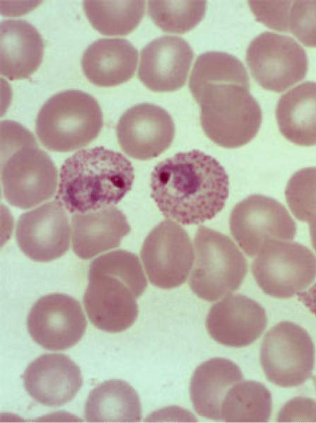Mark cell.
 <instances>
[{
  "label": "cell",
  "instance_id": "obj_31",
  "mask_svg": "<svg viewBox=\"0 0 316 423\" xmlns=\"http://www.w3.org/2000/svg\"><path fill=\"white\" fill-rule=\"evenodd\" d=\"M291 1H249L248 4L257 21L280 32H289Z\"/></svg>",
  "mask_w": 316,
  "mask_h": 423
},
{
  "label": "cell",
  "instance_id": "obj_12",
  "mask_svg": "<svg viewBox=\"0 0 316 423\" xmlns=\"http://www.w3.org/2000/svg\"><path fill=\"white\" fill-rule=\"evenodd\" d=\"M140 255L149 281L163 289H174L185 283L194 259L188 233L170 219L161 221L150 231Z\"/></svg>",
  "mask_w": 316,
  "mask_h": 423
},
{
  "label": "cell",
  "instance_id": "obj_17",
  "mask_svg": "<svg viewBox=\"0 0 316 423\" xmlns=\"http://www.w3.org/2000/svg\"><path fill=\"white\" fill-rule=\"evenodd\" d=\"M193 58V50L183 38H156L141 50L138 77L152 91H177L185 84Z\"/></svg>",
  "mask_w": 316,
  "mask_h": 423
},
{
  "label": "cell",
  "instance_id": "obj_3",
  "mask_svg": "<svg viewBox=\"0 0 316 423\" xmlns=\"http://www.w3.org/2000/svg\"><path fill=\"white\" fill-rule=\"evenodd\" d=\"M134 170L119 152L104 146L81 149L61 167L56 200L71 213L117 204L131 189Z\"/></svg>",
  "mask_w": 316,
  "mask_h": 423
},
{
  "label": "cell",
  "instance_id": "obj_32",
  "mask_svg": "<svg viewBox=\"0 0 316 423\" xmlns=\"http://www.w3.org/2000/svg\"><path fill=\"white\" fill-rule=\"evenodd\" d=\"M279 422H316V402L308 398L298 397L289 400L281 408Z\"/></svg>",
  "mask_w": 316,
  "mask_h": 423
},
{
  "label": "cell",
  "instance_id": "obj_35",
  "mask_svg": "<svg viewBox=\"0 0 316 423\" xmlns=\"http://www.w3.org/2000/svg\"><path fill=\"white\" fill-rule=\"evenodd\" d=\"M312 380H313V382H314V383H315V388H316V376H314V377L312 378Z\"/></svg>",
  "mask_w": 316,
  "mask_h": 423
},
{
  "label": "cell",
  "instance_id": "obj_11",
  "mask_svg": "<svg viewBox=\"0 0 316 423\" xmlns=\"http://www.w3.org/2000/svg\"><path fill=\"white\" fill-rule=\"evenodd\" d=\"M246 62L264 89L281 93L303 80L308 71L304 49L291 37L264 32L250 44Z\"/></svg>",
  "mask_w": 316,
  "mask_h": 423
},
{
  "label": "cell",
  "instance_id": "obj_10",
  "mask_svg": "<svg viewBox=\"0 0 316 423\" xmlns=\"http://www.w3.org/2000/svg\"><path fill=\"white\" fill-rule=\"evenodd\" d=\"M230 233L244 253L257 255L269 241H291L296 224L279 202L262 195H252L238 202L229 219Z\"/></svg>",
  "mask_w": 316,
  "mask_h": 423
},
{
  "label": "cell",
  "instance_id": "obj_34",
  "mask_svg": "<svg viewBox=\"0 0 316 423\" xmlns=\"http://www.w3.org/2000/svg\"><path fill=\"white\" fill-rule=\"evenodd\" d=\"M309 231L311 238V243L316 251V216L312 219L309 222Z\"/></svg>",
  "mask_w": 316,
  "mask_h": 423
},
{
  "label": "cell",
  "instance_id": "obj_23",
  "mask_svg": "<svg viewBox=\"0 0 316 423\" xmlns=\"http://www.w3.org/2000/svg\"><path fill=\"white\" fill-rule=\"evenodd\" d=\"M276 117L281 134L299 146L316 145V83L303 82L283 94Z\"/></svg>",
  "mask_w": 316,
  "mask_h": 423
},
{
  "label": "cell",
  "instance_id": "obj_18",
  "mask_svg": "<svg viewBox=\"0 0 316 423\" xmlns=\"http://www.w3.org/2000/svg\"><path fill=\"white\" fill-rule=\"evenodd\" d=\"M23 379L28 395L47 407H59L71 401L83 383L80 368L63 354L37 357L26 368Z\"/></svg>",
  "mask_w": 316,
  "mask_h": 423
},
{
  "label": "cell",
  "instance_id": "obj_33",
  "mask_svg": "<svg viewBox=\"0 0 316 423\" xmlns=\"http://www.w3.org/2000/svg\"><path fill=\"white\" fill-rule=\"evenodd\" d=\"M298 298L316 316V283L308 291L298 293Z\"/></svg>",
  "mask_w": 316,
  "mask_h": 423
},
{
  "label": "cell",
  "instance_id": "obj_6",
  "mask_svg": "<svg viewBox=\"0 0 316 423\" xmlns=\"http://www.w3.org/2000/svg\"><path fill=\"white\" fill-rule=\"evenodd\" d=\"M103 126V115L96 99L76 89L50 97L35 120V133L48 150L69 152L93 141Z\"/></svg>",
  "mask_w": 316,
  "mask_h": 423
},
{
  "label": "cell",
  "instance_id": "obj_20",
  "mask_svg": "<svg viewBox=\"0 0 316 423\" xmlns=\"http://www.w3.org/2000/svg\"><path fill=\"white\" fill-rule=\"evenodd\" d=\"M137 62L138 51L127 40L101 38L87 47L81 64L90 82L98 86L110 87L131 79Z\"/></svg>",
  "mask_w": 316,
  "mask_h": 423
},
{
  "label": "cell",
  "instance_id": "obj_24",
  "mask_svg": "<svg viewBox=\"0 0 316 423\" xmlns=\"http://www.w3.org/2000/svg\"><path fill=\"white\" fill-rule=\"evenodd\" d=\"M85 419L91 422H139L141 419V406L138 393L126 381H105L89 393Z\"/></svg>",
  "mask_w": 316,
  "mask_h": 423
},
{
  "label": "cell",
  "instance_id": "obj_26",
  "mask_svg": "<svg viewBox=\"0 0 316 423\" xmlns=\"http://www.w3.org/2000/svg\"><path fill=\"white\" fill-rule=\"evenodd\" d=\"M83 6L92 26L108 36L128 35L138 26L145 12V1L86 0Z\"/></svg>",
  "mask_w": 316,
  "mask_h": 423
},
{
  "label": "cell",
  "instance_id": "obj_19",
  "mask_svg": "<svg viewBox=\"0 0 316 423\" xmlns=\"http://www.w3.org/2000/svg\"><path fill=\"white\" fill-rule=\"evenodd\" d=\"M72 249L83 260L118 247L131 231L124 213L114 206L71 216Z\"/></svg>",
  "mask_w": 316,
  "mask_h": 423
},
{
  "label": "cell",
  "instance_id": "obj_9",
  "mask_svg": "<svg viewBox=\"0 0 316 423\" xmlns=\"http://www.w3.org/2000/svg\"><path fill=\"white\" fill-rule=\"evenodd\" d=\"M260 362L269 381L281 387H297L312 375L315 345L304 328L283 321L265 335L260 349Z\"/></svg>",
  "mask_w": 316,
  "mask_h": 423
},
{
  "label": "cell",
  "instance_id": "obj_30",
  "mask_svg": "<svg viewBox=\"0 0 316 423\" xmlns=\"http://www.w3.org/2000/svg\"><path fill=\"white\" fill-rule=\"evenodd\" d=\"M288 28L305 46L316 47V1H293Z\"/></svg>",
  "mask_w": 316,
  "mask_h": 423
},
{
  "label": "cell",
  "instance_id": "obj_14",
  "mask_svg": "<svg viewBox=\"0 0 316 423\" xmlns=\"http://www.w3.org/2000/svg\"><path fill=\"white\" fill-rule=\"evenodd\" d=\"M122 151L138 160L158 157L171 145L175 126L170 114L151 103H139L127 110L117 125Z\"/></svg>",
  "mask_w": 316,
  "mask_h": 423
},
{
  "label": "cell",
  "instance_id": "obj_7",
  "mask_svg": "<svg viewBox=\"0 0 316 423\" xmlns=\"http://www.w3.org/2000/svg\"><path fill=\"white\" fill-rule=\"evenodd\" d=\"M195 261L189 284L200 299L214 301L237 290L247 272V262L225 234L200 226L195 234Z\"/></svg>",
  "mask_w": 316,
  "mask_h": 423
},
{
  "label": "cell",
  "instance_id": "obj_27",
  "mask_svg": "<svg viewBox=\"0 0 316 423\" xmlns=\"http://www.w3.org/2000/svg\"><path fill=\"white\" fill-rule=\"evenodd\" d=\"M223 82L250 86L248 74L242 63L233 55L221 52H207L199 55L190 75L189 89Z\"/></svg>",
  "mask_w": 316,
  "mask_h": 423
},
{
  "label": "cell",
  "instance_id": "obj_8",
  "mask_svg": "<svg viewBox=\"0 0 316 423\" xmlns=\"http://www.w3.org/2000/svg\"><path fill=\"white\" fill-rule=\"evenodd\" d=\"M253 277L267 295L288 299L305 289L316 278V257L297 242L267 241L252 264Z\"/></svg>",
  "mask_w": 316,
  "mask_h": 423
},
{
  "label": "cell",
  "instance_id": "obj_13",
  "mask_svg": "<svg viewBox=\"0 0 316 423\" xmlns=\"http://www.w3.org/2000/svg\"><path fill=\"white\" fill-rule=\"evenodd\" d=\"M87 326L80 303L69 295L53 293L40 298L31 308L28 330L42 347L65 350L77 344Z\"/></svg>",
  "mask_w": 316,
  "mask_h": 423
},
{
  "label": "cell",
  "instance_id": "obj_25",
  "mask_svg": "<svg viewBox=\"0 0 316 423\" xmlns=\"http://www.w3.org/2000/svg\"><path fill=\"white\" fill-rule=\"evenodd\" d=\"M272 408L270 391L255 381H240L227 392L221 405V420L229 422H265Z\"/></svg>",
  "mask_w": 316,
  "mask_h": 423
},
{
  "label": "cell",
  "instance_id": "obj_16",
  "mask_svg": "<svg viewBox=\"0 0 316 423\" xmlns=\"http://www.w3.org/2000/svg\"><path fill=\"white\" fill-rule=\"evenodd\" d=\"M264 308L254 300L241 294L226 296L210 308L206 327L217 342L232 347H246L265 330Z\"/></svg>",
  "mask_w": 316,
  "mask_h": 423
},
{
  "label": "cell",
  "instance_id": "obj_5",
  "mask_svg": "<svg viewBox=\"0 0 316 423\" xmlns=\"http://www.w3.org/2000/svg\"><path fill=\"white\" fill-rule=\"evenodd\" d=\"M201 108L205 134L217 145L235 149L257 135L262 115L250 86L233 83H212L190 90Z\"/></svg>",
  "mask_w": 316,
  "mask_h": 423
},
{
  "label": "cell",
  "instance_id": "obj_2",
  "mask_svg": "<svg viewBox=\"0 0 316 423\" xmlns=\"http://www.w3.org/2000/svg\"><path fill=\"white\" fill-rule=\"evenodd\" d=\"M83 305L92 324L105 332L126 330L139 314L136 299L147 280L136 255L117 250L99 256L90 265Z\"/></svg>",
  "mask_w": 316,
  "mask_h": 423
},
{
  "label": "cell",
  "instance_id": "obj_15",
  "mask_svg": "<svg viewBox=\"0 0 316 423\" xmlns=\"http://www.w3.org/2000/svg\"><path fill=\"white\" fill-rule=\"evenodd\" d=\"M16 238L21 250L33 261L50 262L64 255L69 248L70 226L63 205L54 200L23 213Z\"/></svg>",
  "mask_w": 316,
  "mask_h": 423
},
{
  "label": "cell",
  "instance_id": "obj_21",
  "mask_svg": "<svg viewBox=\"0 0 316 423\" xmlns=\"http://www.w3.org/2000/svg\"><path fill=\"white\" fill-rule=\"evenodd\" d=\"M1 74L8 79H27L40 66L44 42L38 30L21 19L1 21Z\"/></svg>",
  "mask_w": 316,
  "mask_h": 423
},
{
  "label": "cell",
  "instance_id": "obj_4",
  "mask_svg": "<svg viewBox=\"0 0 316 423\" xmlns=\"http://www.w3.org/2000/svg\"><path fill=\"white\" fill-rule=\"evenodd\" d=\"M58 180L57 169L33 133L12 120L1 122V181L4 196L22 209L50 199Z\"/></svg>",
  "mask_w": 316,
  "mask_h": 423
},
{
  "label": "cell",
  "instance_id": "obj_28",
  "mask_svg": "<svg viewBox=\"0 0 316 423\" xmlns=\"http://www.w3.org/2000/svg\"><path fill=\"white\" fill-rule=\"evenodd\" d=\"M206 7V1H149L148 13L163 31L182 34L204 18Z\"/></svg>",
  "mask_w": 316,
  "mask_h": 423
},
{
  "label": "cell",
  "instance_id": "obj_29",
  "mask_svg": "<svg viewBox=\"0 0 316 423\" xmlns=\"http://www.w3.org/2000/svg\"><path fill=\"white\" fill-rule=\"evenodd\" d=\"M285 197L290 210L301 221L316 216V167L298 170L289 179Z\"/></svg>",
  "mask_w": 316,
  "mask_h": 423
},
{
  "label": "cell",
  "instance_id": "obj_22",
  "mask_svg": "<svg viewBox=\"0 0 316 423\" xmlns=\"http://www.w3.org/2000/svg\"><path fill=\"white\" fill-rule=\"evenodd\" d=\"M243 378L241 370L232 361L212 358L198 366L189 385L191 401L199 415L221 420V405L228 390Z\"/></svg>",
  "mask_w": 316,
  "mask_h": 423
},
{
  "label": "cell",
  "instance_id": "obj_1",
  "mask_svg": "<svg viewBox=\"0 0 316 423\" xmlns=\"http://www.w3.org/2000/svg\"><path fill=\"white\" fill-rule=\"evenodd\" d=\"M150 186L162 214L183 225L212 219L223 209L229 194L224 168L197 149L158 163L151 173Z\"/></svg>",
  "mask_w": 316,
  "mask_h": 423
}]
</instances>
